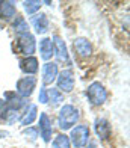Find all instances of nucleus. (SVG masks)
Listing matches in <instances>:
<instances>
[{
	"label": "nucleus",
	"instance_id": "nucleus-1",
	"mask_svg": "<svg viewBox=\"0 0 130 148\" xmlns=\"http://www.w3.org/2000/svg\"><path fill=\"white\" fill-rule=\"evenodd\" d=\"M80 118L79 109H76L73 104H64L59 110L58 115V125L61 130H71L74 125L77 124V121Z\"/></svg>",
	"mask_w": 130,
	"mask_h": 148
},
{
	"label": "nucleus",
	"instance_id": "nucleus-2",
	"mask_svg": "<svg viewBox=\"0 0 130 148\" xmlns=\"http://www.w3.org/2000/svg\"><path fill=\"white\" fill-rule=\"evenodd\" d=\"M68 139H70V144L73 147L83 148L88 144V140L91 139V130H89V127H88L86 124H80V125L73 127Z\"/></svg>",
	"mask_w": 130,
	"mask_h": 148
},
{
	"label": "nucleus",
	"instance_id": "nucleus-3",
	"mask_svg": "<svg viewBox=\"0 0 130 148\" xmlns=\"http://www.w3.org/2000/svg\"><path fill=\"white\" fill-rule=\"evenodd\" d=\"M86 97L89 100L92 106H101L106 103L107 100V91L103 83L100 82H92L86 89Z\"/></svg>",
	"mask_w": 130,
	"mask_h": 148
},
{
	"label": "nucleus",
	"instance_id": "nucleus-4",
	"mask_svg": "<svg viewBox=\"0 0 130 148\" xmlns=\"http://www.w3.org/2000/svg\"><path fill=\"white\" fill-rule=\"evenodd\" d=\"M17 50L24 55V58L33 56V53L36 51V39L30 32L23 33V35L17 36Z\"/></svg>",
	"mask_w": 130,
	"mask_h": 148
},
{
	"label": "nucleus",
	"instance_id": "nucleus-5",
	"mask_svg": "<svg viewBox=\"0 0 130 148\" xmlns=\"http://www.w3.org/2000/svg\"><path fill=\"white\" fill-rule=\"evenodd\" d=\"M36 83L38 80L35 76H26L17 80V85H15V92L18 94L21 98H29L33 91L36 88Z\"/></svg>",
	"mask_w": 130,
	"mask_h": 148
},
{
	"label": "nucleus",
	"instance_id": "nucleus-6",
	"mask_svg": "<svg viewBox=\"0 0 130 148\" xmlns=\"http://www.w3.org/2000/svg\"><path fill=\"white\" fill-rule=\"evenodd\" d=\"M56 85L58 89L61 92H71L74 89V85H76V77H74V71L71 68L64 70L58 74L56 77Z\"/></svg>",
	"mask_w": 130,
	"mask_h": 148
},
{
	"label": "nucleus",
	"instance_id": "nucleus-7",
	"mask_svg": "<svg viewBox=\"0 0 130 148\" xmlns=\"http://www.w3.org/2000/svg\"><path fill=\"white\" fill-rule=\"evenodd\" d=\"M52 42H53V51L54 56H56L58 62L61 64H70V53H68L67 44L59 35H53L52 36Z\"/></svg>",
	"mask_w": 130,
	"mask_h": 148
},
{
	"label": "nucleus",
	"instance_id": "nucleus-8",
	"mask_svg": "<svg viewBox=\"0 0 130 148\" xmlns=\"http://www.w3.org/2000/svg\"><path fill=\"white\" fill-rule=\"evenodd\" d=\"M38 133L41 134V138L45 144H49L52 140V134H53V127H52V119L49 118L45 112L39 113V127H38Z\"/></svg>",
	"mask_w": 130,
	"mask_h": 148
},
{
	"label": "nucleus",
	"instance_id": "nucleus-9",
	"mask_svg": "<svg viewBox=\"0 0 130 148\" xmlns=\"http://www.w3.org/2000/svg\"><path fill=\"white\" fill-rule=\"evenodd\" d=\"M30 24L36 35H44L49 30V17L44 12H36L35 15L30 17Z\"/></svg>",
	"mask_w": 130,
	"mask_h": 148
},
{
	"label": "nucleus",
	"instance_id": "nucleus-10",
	"mask_svg": "<svg viewBox=\"0 0 130 148\" xmlns=\"http://www.w3.org/2000/svg\"><path fill=\"white\" fill-rule=\"evenodd\" d=\"M20 70H21L26 76H35L39 70V62L35 56H29V58H23L18 60Z\"/></svg>",
	"mask_w": 130,
	"mask_h": 148
},
{
	"label": "nucleus",
	"instance_id": "nucleus-11",
	"mask_svg": "<svg viewBox=\"0 0 130 148\" xmlns=\"http://www.w3.org/2000/svg\"><path fill=\"white\" fill-rule=\"evenodd\" d=\"M73 47L76 53L80 56V58H88L91 56L92 53V44L88 38H83V36H79L73 41Z\"/></svg>",
	"mask_w": 130,
	"mask_h": 148
},
{
	"label": "nucleus",
	"instance_id": "nucleus-12",
	"mask_svg": "<svg viewBox=\"0 0 130 148\" xmlns=\"http://www.w3.org/2000/svg\"><path fill=\"white\" fill-rule=\"evenodd\" d=\"M59 74L58 64L56 62H45L43 65V85H52L56 82V77Z\"/></svg>",
	"mask_w": 130,
	"mask_h": 148
},
{
	"label": "nucleus",
	"instance_id": "nucleus-13",
	"mask_svg": "<svg viewBox=\"0 0 130 148\" xmlns=\"http://www.w3.org/2000/svg\"><path fill=\"white\" fill-rule=\"evenodd\" d=\"M94 130L95 134L100 138V139H109L112 134V127L111 123L106 119V118H97L94 121Z\"/></svg>",
	"mask_w": 130,
	"mask_h": 148
},
{
	"label": "nucleus",
	"instance_id": "nucleus-14",
	"mask_svg": "<svg viewBox=\"0 0 130 148\" xmlns=\"http://www.w3.org/2000/svg\"><path fill=\"white\" fill-rule=\"evenodd\" d=\"M39 53H41V59L45 60V62H50V59L54 56L52 38L45 36V38H43L39 41Z\"/></svg>",
	"mask_w": 130,
	"mask_h": 148
},
{
	"label": "nucleus",
	"instance_id": "nucleus-15",
	"mask_svg": "<svg viewBox=\"0 0 130 148\" xmlns=\"http://www.w3.org/2000/svg\"><path fill=\"white\" fill-rule=\"evenodd\" d=\"M0 119H3L6 124H14L17 121L21 119V113L17 109H12L9 106H5L2 110H0Z\"/></svg>",
	"mask_w": 130,
	"mask_h": 148
},
{
	"label": "nucleus",
	"instance_id": "nucleus-16",
	"mask_svg": "<svg viewBox=\"0 0 130 148\" xmlns=\"http://www.w3.org/2000/svg\"><path fill=\"white\" fill-rule=\"evenodd\" d=\"M3 97H5L6 106L12 107V109H17V110H20V109H21V107L26 104L24 98L20 97L15 91H8V92H5V95H3Z\"/></svg>",
	"mask_w": 130,
	"mask_h": 148
},
{
	"label": "nucleus",
	"instance_id": "nucleus-17",
	"mask_svg": "<svg viewBox=\"0 0 130 148\" xmlns=\"http://www.w3.org/2000/svg\"><path fill=\"white\" fill-rule=\"evenodd\" d=\"M17 14V6L15 2H11V0H3L0 2V17L5 20H11L12 17H15Z\"/></svg>",
	"mask_w": 130,
	"mask_h": 148
},
{
	"label": "nucleus",
	"instance_id": "nucleus-18",
	"mask_svg": "<svg viewBox=\"0 0 130 148\" xmlns=\"http://www.w3.org/2000/svg\"><path fill=\"white\" fill-rule=\"evenodd\" d=\"M36 118H38V107L35 104H29V109H26L21 119H20V123H21V125L26 129V127H30L32 123H35Z\"/></svg>",
	"mask_w": 130,
	"mask_h": 148
},
{
	"label": "nucleus",
	"instance_id": "nucleus-19",
	"mask_svg": "<svg viewBox=\"0 0 130 148\" xmlns=\"http://www.w3.org/2000/svg\"><path fill=\"white\" fill-rule=\"evenodd\" d=\"M12 29H14V32H15L17 36H18V35H23V33L29 32V24H27L24 17L17 15L15 20H14V23H12Z\"/></svg>",
	"mask_w": 130,
	"mask_h": 148
},
{
	"label": "nucleus",
	"instance_id": "nucleus-20",
	"mask_svg": "<svg viewBox=\"0 0 130 148\" xmlns=\"http://www.w3.org/2000/svg\"><path fill=\"white\" fill-rule=\"evenodd\" d=\"M41 6H43L41 0H27V2H23V8L27 12V15H30V17L36 14Z\"/></svg>",
	"mask_w": 130,
	"mask_h": 148
},
{
	"label": "nucleus",
	"instance_id": "nucleus-21",
	"mask_svg": "<svg viewBox=\"0 0 130 148\" xmlns=\"http://www.w3.org/2000/svg\"><path fill=\"white\" fill-rule=\"evenodd\" d=\"M47 97H49V101H50L53 106L61 104V103L64 101V94L61 92L58 88H50V89H47Z\"/></svg>",
	"mask_w": 130,
	"mask_h": 148
},
{
	"label": "nucleus",
	"instance_id": "nucleus-22",
	"mask_svg": "<svg viewBox=\"0 0 130 148\" xmlns=\"http://www.w3.org/2000/svg\"><path fill=\"white\" fill-rule=\"evenodd\" d=\"M52 148H71L70 139H68V136H67L65 133H59L58 136L53 139Z\"/></svg>",
	"mask_w": 130,
	"mask_h": 148
},
{
	"label": "nucleus",
	"instance_id": "nucleus-23",
	"mask_svg": "<svg viewBox=\"0 0 130 148\" xmlns=\"http://www.w3.org/2000/svg\"><path fill=\"white\" fill-rule=\"evenodd\" d=\"M23 134L29 138L32 142H35V140L38 139V136H39V133H38V129H36V127H26V129L23 130Z\"/></svg>",
	"mask_w": 130,
	"mask_h": 148
},
{
	"label": "nucleus",
	"instance_id": "nucleus-24",
	"mask_svg": "<svg viewBox=\"0 0 130 148\" xmlns=\"http://www.w3.org/2000/svg\"><path fill=\"white\" fill-rule=\"evenodd\" d=\"M38 101H39L41 104H47V103H49V97H47V89H45V86H41V88H39Z\"/></svg>",
	"mask_w": 130,
	"mask_h": 148
},
{
	"label": "nucleus",
	"instance_id": "nucleus-25",
	"mask_svg": "<svg viewBox=\"0 0 130 148\" xmlns=\"http://www.w3.org/2000/svg\"><path fill=\"white\" fill-rule=\"evenodd\" d=\"M85 148H98V144L95 139H89L88 140V144L85 145Z\"/></svg>",
	"mask_w": 130,
	"mask_h": 148
},
{
	"label": "nucleus",
	"instance_id": "nucleus-26",
	"mask_svg": "<svg viewBox=\"0 0 130 148\" xmlns=\"http://www.w3.org/2000/svg\"><path fill=\"white\" fill-rule=\"evenodd\" d=\"M8 136H9V132H6V130H0V139L8 138Z\"/></svg>",
	"mask_w": 130,
	"mask_h": 148
}]
</instances>
